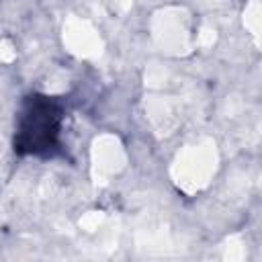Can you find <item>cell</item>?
I'll return each instance as SVG.
<instances>
[{"mask_svg": "<svg viewBox=\"0 0 262 262\" xmlns=\"http://www.w3.org/2000/svg\"><path fill=\"white\" fill-rule=\"evenodd\" d=\"M63 102L47 94H29L14 121V151L18 156H53L59 147Z\"/></svg>", "mask_w": 262, "mask_h": 262, "instance_id": "6da1fadb", "label": "cell"}]
</instances>
